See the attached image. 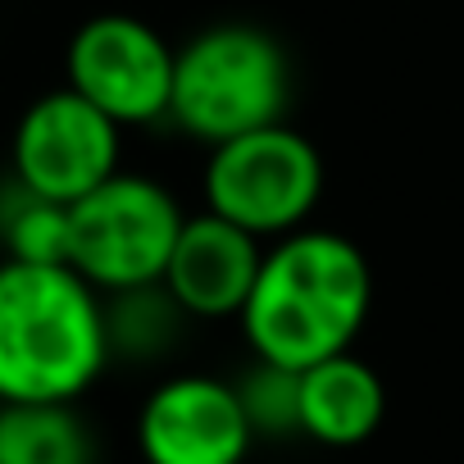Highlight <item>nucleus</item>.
<instances>
[{"instance_id":"1a4fd4ad","label":"nucleus","mask_w":464,"mask_h":464,"mask_svg":"<svg viewBox=\"0 0 464 464\" xmlns=\"http://www.w3.org/2000/svg\"><path fill=\"white\" fill-rule=\"evenodd\" d=\"M260 265H265L260 237L205 209L182 223L160 287L173 296V305L187 319H232L251 301Z\"/></svg>"},{"instance_id":"0eeeda50","label":"nucleus","mask_w":464,"mask_h":464,"mask_svg":"<svg viewBox=\"0 0 464 464\" xmlns=\"http://www.w3.org/2000/svg\"><path fill=\"white\" fill-rule=\"evenodd\" d=\"M119 123L73 87L37 96L10 141L14 182L55 205H73L119 173Z\"/></svg>"},{"instance_id":"7ed1b4c3","label":"nucleus","mask_w":464,"mask_h":464,"mask_svg":"<svg viewBox=\"0 0 464 464\" xmlns=\"http://www.w3.org/2000/svg\"><path fill=\"white\" fill-rule=\"evenodd\" d=\"M292 101L287 51L251 24H218L196 33L173 60L169 119L205 141L223 146L260 128L283 123Z\"/></svg>"},{"instance_id":"ddd939ff","label":"nucleus","mask_w":464,"mask_h":464,"mask_svg":"<svg viewBox=\"0 0 464 464\" xmlns=\"http://www.w3.org/2000/svg\"><path fill=\"white\" fill-rule=\"evenodd\" d=\"M178 319H182V310L173 305V296L160 283L110 296L105 301L110 355H155V351H164L178 337Z\"/></svg>"},{"instance_id":"4468645a","label":"nucleus","mask_w":464,"mask_h":464,"mask_svg":"<svg viewBox=\"0 0 464 464\" xmlns=\"http://www.w3.org/2000/svg\"><path fill=\"white\" fill-rule=\"evenodd\" d=\"M232 387L256 437H301V373L256 360V369Z\"/></svg>"},{"instance_id":"f03ea898","label":"nucleus","mask_w":464,"mask_h":464,"mask_svg":"<svg viewBox=\"0 0 464 464\" xmlns=\"http://www.w3.org/2000/svg\"><path fill=\"white\" fill-rule=\"evenodd\" d=\"M110 364L105 296L69 265H0V405H73Z\"/></svg>"},{"instance_id":"39448f33","label":"nucleus","mask_w":464,"mask_h":464,"mask_svg":"<svg viewBox=\"0 0 464 464\" xmlns=\"http://www.w3.org/2000/svg\"><path fill=\"white\" fill-rule=\"evenodd\" d=\"M324 196V160L310 137L287 123L209 146L205 209L246 227L251 237L301 232Z\"/></svg>"},{"instance_id":"f257e3e1","label":"nucleus","mask_w":464,"mask_h":464,"mask_svg":"<svg viewBox=\"0 0 464 464\" xmlns=\"http://www.w3.org/2000/svg\"><path fill=\"white\" fill-rule=\"evenodd\" d=\"M373 274L364 251L328 227H301L265 251L242 328L256 360L278 369H314L346 355L369 319Z\"/></svg>"},{"instance_id":"6e6552de","label":"nucleus","mask_w":464,"mask_h":464,"mask_svg":"<svg viewBox=\"0 0 464 464\" xmlns=\"http://www.w3.org/2000/svg\"><path fill=\"white\" fill-rule=\"evenodd\" d=\"M137 446L146 464H246L256 432L232 382L178 373L146 396Z\"/></svg>"},{"instance_id":"9d476101","label":"nucleus","mask_w":464,"mask_h":464,"mask_svg":"<svg viewBox=\"0 0 464 464\" xmlns=\"http://www.w3.org/2000/svg\"><path fill=\"white\" fill-rule=\"evenodd\" d=\"M387 387L360 355H333L301 369V437L319 446H360L382 428Z\"/></svg>"},{"instance_id":"20e7f679","label":"nucleus","mask_w":464,"mask_h":464,"mask_svg":"<svg viewBox=\"0 0 464 464\" xmlns=\"http://www.w3.org/2000/svg\"><path fill=\"white\" fill-rule=\"evenodd\" d=\"M187 214L169 187L114 173L69 205V269L101 296L155 287L169 269Z\"/></svg>"},{"instance_id":"423d86ee","label":"nucleus","mask_w":464,"mask_h":464,"mask_svg":"<svg viewBox=\"0 0 464 464\" xmlns=\"http://www.w3.org/2000/svg\"><path fill=\"white\" fill-rule=\"evenodd\" d=\"M173 60L178 51L146 19L96 14L69 42L64 87H73L119 128H141V123L169 119Z\"/></svg>"},{"instance_id":"9b49d317","label":"nucleus","mask_w":464,"mask_h":464,"mask_svg":"<svg viewBox=\"0 0 464 464\" xmlns=\"http://www.w3.org/2000/svg\"><path fill=\"white\" fill-rule=\"evenodd\" d=\"M0 464H96L73 405H0Z\"/></svg>"},{"instance_id":"f8f14e48","label":"nucleus","mask_w":464,"mask_h":464,"mask_svg":"<svg viewBox=\"0 0 464 464\" xmlns=\"http://www.w3.org/2000/svg\"><path fill=\"white\" fill-rule=\"evenodd\" d=\"M0 242L14 265H69V205L33 196L14 182L0 200Z\"/></svg>"}]
</instances>
